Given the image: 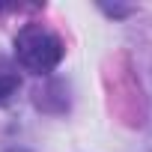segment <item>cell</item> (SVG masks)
Instances as JSON below:
<instances>
[{"instance_id":"1","label":"cell","mask_w":152,"mask_h":152,"mask_svg":"<svg viewBox=\"0 0 152 152\" xmlns=\"http://www.w3.org/2000/svg\"><path fill=\"white\" fill-rule=\"evenodd\" d=\"M12 51H15V66L18 69L36 75V78H48L51 72H57V66L66 57V42L48 24L27 21L12 36Z\"/></svg>"},{"instance_id":"2","label":"cell","mask_w":152,"mask_h":152,"mask_svg":"<svg viewBox=\"0 0 152 152\" xmlns=\"http://www.w3.org/2000/svg\"><path fill=\"white\" fill-rule=\"evenodd\" d=\"M51 102H57V113H66L69 110V87L63 81H48L45 87H39L33 93V104L42 113H51Z\"/></svg>"},{"instance_id":"3","label":"cell","mask_w":152,"mask_h":152,"mask_svg":"<svg viewBox=\"0 0 152 152\" xmlns=\"http://www.w3.org/2000/svg\"><path fill=\"white\" fill-rule=\"evenodd\" d=\"M21 90V75H18V66L0 54V107L9 104Z\"/></svg>"},{"instance_id":"4","label":"cell","mask_w":152,"mask_h":152,"mask_svg":"<svg viewBox=\"0 0 152 152\" xmlns=\"http://www.w3.org/2000/svg\"><path fill=\"white\" fill-rule=\"evenodd\" d=\"M3 152H33V149H27V146H6Z\"/></svg>"}]
</instances>
